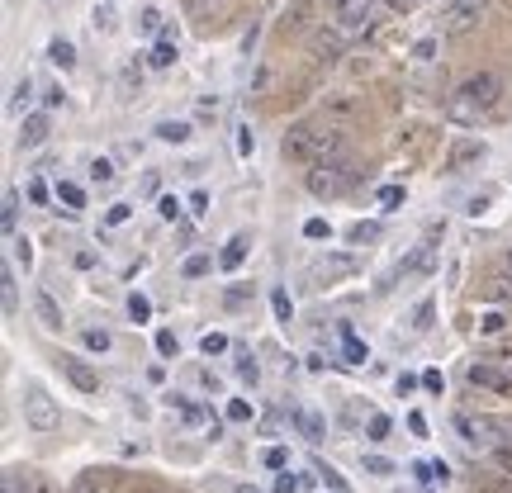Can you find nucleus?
<instances>
[{
    "instance_id": "obj_5",
    "label": "nucleus",
    "mask_w": 512,
    "mask_h": 493,
    "mask_svg": "<svg viewBox=\"0 0 512 493\" xmlns=\"http://www.w3.org/2000/svg\"><path fill=\"white\" fill-rule=\"evenodd\" d=\"M437 233H441V228L432 223V228H427V238H422L413 252L403 256V261H399V280H408V275H427L432 266H437Z\"/></svg>"
},
{
    "instance_id": "obj_12",
    "label": "nucleus",
    "mask_w": 512,
    "mask_h": 493,
    "mask_svg": "<svg viewBox=\"0 0 512 493\" xmlns=\"http://www.w3.org/2000/svg\"><path fill=\"white\" fill-rule=\"evenodd\" d=\"M465 86H470V95H475V100H479V105H484V110H494V105H498V95H503V81H498L494 72H479V76H470Z\"/></svg>"
},
{
    "instance_id": "obj_3",
    "label": "nucleus",
    "mask_w": 512,
    "mask_h": 493,
    "mask_svg": "<svg viewBox=\"0 0 512 493\" xmlns=\"http://www.w3.org/2000/svg\"><path fill=\"white\" fill-rule=\"evenodd\" d=\"M24 422H29L34 432H57L62 418H57V403L43 384H24Z\"/></svg>"
},
{
    "instance_id": "obj_32",
    "label": "nucleus",
    "mask_w": 512,
    "mask_h": 493,
    "mask_svg": "<svg viewBox=\"0 0 512 493\" xmlns=\"http://www.w3.org/2000/svg\"><path fill=\"white\" fill-rule=\"evenodd\" d=\"M479 328L489 332V337H498V332L508 328V318H503V313H484V318H479Z\"/></svg>"
},
{
    "instance_id": "obj_4",
    "label": "nucleus",
    "mask_w": 512,
    "mask_h": 493,
    "mask_svg": "<svg viewBox=\"0 0 512 493\" xmlns=\"http://www.w3.org/2000/svg\"><path fill=\"white\" fill-rule=\"evenodd\" d=\"M375 5L380 0H332V15L342 34H370L375 29Z\"/></svg>"
},
{
    "instance_id": "obj_7",
    "label": "nucleus",
    "mask_w": 512,
    "mask_h": 493,
    "mask_svg": "<svg viewBox=\"0 0 512 493\" xmlns=\"http://www.w3.org/2000/svg\"><path fill=\"white\" fill-rule=\"evenodd\" d=\"M484 114H489V110H484L475 95H470V86H456V91L446 95V119H451V124H465V128H470V124H479Z\"/></svg>"
},
{
    "instance_id": "obj_45",
    "label": "nucleus",
    "mask_w": 512,
    "mask_h": 493,
    "mask_svg": "<svg viewBox=\"0 0 512 493\" xmlns=\"http://www.w3.org/2000/svg\"><path fill=\"white\" fill-rule=\"evenodd\" d=\"M157 351H162V356H176V332H157Z\"/></svg>"
},
{
    "instance_id": "obj_31",
    "label": "nucleus",
    "mask_w": 512,
    "mask_h": 493,
    "mask_svg": "<svg viewBox=\"0 0 512 493\" xmlns=\"http://www.w3.org/2000/svg\"><path fill=\"white\" fill-rule=\"evenodd\" d=\"M375 238H380L375 223H356V228H351V242H356V247H361V242H375Z\"/></svg>"
},
{
    "instance_id": "obj_2",
    "label": "nucleus",
    "mask_w": 512,
    "mask_h": 493,
    "mask_svg": "<svg viewBox=\"0 0 512 493\" xmlns=\"http://www.w3.org/2000/svg\"><path fill=\"white\" fill-rule=\"evenodd\" d=\"M361 181V166L347 162V157H337V162H323L309 171V190L318 200H332V195H347L351 185Z\"/></svg>"
},
{
    "instance_id": "obj_20",
    "label": "nucleus",
    "mask_w": 512,
    "mask_h": 493,
    "mask_svg": "<svg viewBox=\"0 0 512 493\" xmlns=\"http://www.w3.org/2000/svg\"><path fill=\"white\" fill-rule=\"evenodd\" d=\"M81 342H86V351H100V356L114 347V337L105 328H86V332H81Z\"/></svg>"
},
{
    "instance_id": "obj_53",
    "label": "nucleus",
    "mask_w": 512,
    "mask_h": 493,
    "mask_svg": "<svg viewBox=\"0 0 512 493\" xmlns=\"http://www.w3.org/2000/svg\"><path fill=\"white\" fill-rule=\"evenodd\" d=\"M204 209H209V195H204V190H195V195H190V214H204Z\"/></svg>"
},
{
    "instance_id": "obj_60",
    "label": "nucleus",
    "mask_w": 512,
    "mask_h": 493,
    "mask_svg": "<svg viewBox=\"0 0 512 493\" xmlns=\"http://www.w3.org/2000/svg\"><path fill=\"white\" fill-rule=\"evenodd\" d=\"M233 493H261V489H256V484H238V489H233Z\"/></svg>"
},
{
    "instance_id": "obj_36",
    "label": "nucleus",
    "mask_w": 512,
    "mask_h": 493,
    "mask_svg": "<svg viewBox=\"0 0 512 493\" xmlns=\"http://www.w3.org/2000/svg\"><path fill=\"white\" fill-rule=\"evenodd\" d=\"M266 465H271V470H290V456H285V451H280V446H271V451H266Z\"/></svg>"
},
{
    "instance_id": "obj_54",
    "label": "nucleus",
    "mask_w": 512,
    "mask_h": 493,
    "mask_svg": "<svg viewBox=\"0 0 512 493\" xmlns=\"http://www.w3.org/2000/svg\"><path fill=\"white\" fill-rule=\"evenodd\" d=\"M408 427H413V437H427V418L422 413H408Z\"/></svg>"
},
{
    "instance_id": "obj_47",
    "label": "nucleus",
    "mask_w": 512,
    "mask_h": 493,
    "mask_svg": "<svg viewBox=\"0 0 512 493\" xmlns=\"http://www.w3.org/2000/svg\"><path fill=\"white\" fill-rule=\"evenodd\" d=\"M228 418H233V422H247V418H252V408H247L242 399H233V403H228Z\"/></svg>"
},
{
    "instance_id": "obj_21",
    "label": "nucleus",
    "mask_w": 512,
    "mask_h": 493,
    "mask_svg": "<svg viewBox=\"0 0 512 493\" xmlns=\"http://www.w3.org/2000/svg\"><path fill=\"white\" fill-rule=\"evenodd\" d=\"M57 200L67 204V214H76V209H81V204H86V195H81V185L62 181V185H57Z\"/></svg>"
},
{
    "instance_id": "obj_10",
    "label": "nucleus",
    "mask_w": 512,
    "mask_h": 493,
    "mask_svg": "<svg viewBox=\"0 0 512 493\" xmlns=\"http://www.w3.org/2000/svg\"><path fill=\"white\" fill-rule=\"evenodd\" d=\"M62 375H67V380H72L81 394H95V389H100V375H95V370L86 366L81 356H62Z\"/></svg>"
},
{
    "instance_id": "obj_52",
    "label": "nucleus",
    "mask_w": 512,
    "mask_h": 493,
    "mask_svg": "<svg viewBox=\"0 0 512 493\" xmlns=\"http://www.w3.org/2000/svg\"><path fill=\"white\" fill-rule=\"evenodd\" d=\"M29 95H34V81H29V76H24V81H19V86H15V105H24V100H29Z\"/></svg>"
},
{
    "instance_id": "obj_55",
    "label": "nucleus",
    "mask_w": 512,
    "mask_h": 493,
    "mask_svg": "<svg viewBox=\"0 0 512 493\" xmlns=\"http://www.w3.org/2000/svg\"><path fill=\"white\" fill-rule=\"evenodd\" d=\"M15 256H19V261H24V266L34 261V252H29V238H15Z\"/></svg>"
},
{
    "instance_id": "obj_14",
    "label": "nucleus",
    "mask_w": 512,
    "mask_h": 493,
    "mask_svg": "<svg viewBox=\"0 0 512 493\" xmlns=\"http://www.w3.org/2000/svg\"><path fill=\"white\" fill-rule=\"evenodd\" d=\"M290 422H294V427H299V432H304L309 441H323V437H328V427H323V418H318V413H309V408H294Z\"/></svg>"
},
{
    "instance_id": "obj_25",
    "label": "nucleus",
    "mask_w": 512,
    "mask_h": 493,
    "mask_svg": "<svg viewBox=\"0 0 512 493\" xmlns=\"http://www.w3.org/2000/svg\"><path fill=\"white\" fill-rule=\"evenodd\" d=\"M0 219H5V233H15V219H19V195L15 190H5V209H0Z\"/></svg>"
},
{
    "instance_id": "obj_61",
    "label": "nucleus",
    "mask_w": 512,
    "mask_h": 493,
    "mask_svg": "<svg viewBox=\"0 0 512 493\" xmlns=\"http://www.w3.org/2000/svg\"><path fill=\"white\" fill-rule=\"evenodd\" d=\"M508 271H512V247H508Z\"/></svg>"
},
{
    "instance_id": "obj_59",
    "label": "nucleus",
    "mask_w": 512,
    "mask_h": 493,
    "mask_svg": "<svg viewBox=\"0 0 512 493\" xmlns=\"http://www.w3.org/2000/svg\"><path fill=\"white\" fill-rule=\"evenodd\" d=\"M484 493H512V475L503 479V484H489V489H484Z\"/></svg>"
},
{
    "instance_id": "obj_17",
    "label": "nucleus",
    "mask_w": 512,
    "mask_h": 493,
    "mask_svg": "<svg viewBox=\"0 0 512 493\" xmlns=\"http://www.w3.org/2000/svg\"><path fill=\"white\" fill-rule=\"evenodd\" d=\"M48 62H57L62 72H72V67H76V48L67 43V38H53V43H48Z\"/></svg>"
},
{
    "instance_id": "obj_6",
    "label": "nucleus",
    "mask_w": 512,
    "mask_h": 493,
    "mask_svg": "<svg viewBox=\"0 0 512 493\" xmlns=\"http://www.w3.org/2000/svg\"><path fill=\"white\" fill-rule=\"evenodd\" d=\"M484 5H489V0H441L446 29H451V34H470L479 24V15H484Z\"/></svg>"
},
{
    "instance_id": "obj_8",
    "label": "nucleus",
    "mask_w": 512,
    "mask_h": 493,
    "mask_svg": "<svg viewBox=\"0 0 512 493\" xmlns=\"http://www.w3.org/2000/svg\"><path fill=\"white\" fill-rule=\"evenodd\" d=\"M470 375V384H479V389H498V394H512V375L503 366H494L489 356H479L475 366L465 370Z\"/></svg>"
},
{
    "instance_id": "obj_28",
    "label": "nucleus",
    "mask_w": 512,
    "mask_h": 493,
    "mask_svg": "<svg viewBox=\"0 0 512 493\" xmlns=\"http://www.w3.org/2000/svg\"><path fill=\"white\" fill-rule=\"evenodd\" d=\"M238 375H242V380H247V384H256V380H261V366H256V361H252V356H247V351H238Z\"/></svg>"
},
{
    "instance_id": "obj_37",
    "label": "nucleus",
    "mask_w": 512,
    "mask_h": 493,
    "mask_svg": "<svg viewBox=\"0 0 512 493\" xmlns=\"http://www.w3.org/2000/svg\"><path fill=\"white\" fill-rule=\"evenodd\" d=\"M370 437L375 441L389 437V418H384V413H370Z\"/></svg>"
},
{
    "instance_id": "obj_27",
    "label": "nucleus",
    "mask_w": 512,
    "mask_h": 493,
    "mask_svg": "<svg viewBox=\"0 0 512 493\" xmlns=\"http://www.w3.org/2000/svg\"><path fill=\"white\" fill-rule=\"evenodd\" d=\"M271 309H275V318H280V323H290V318H294L290 294H285V290H275V294H271Z\"/></svg>"
},
{
    "instance_id": "obj_16",
    "label": "nucleus",
    "mask_w": 512,
    "mask_h": 493,
    "mask_svg": "<svg viewBox=\"0 0 512 493\" xmlns=\"http://www.w3.org/2000/svg\"><path fill=\"white\" fill-rule=\"evenodd\" d=\"M242 261H247V238H228V247L219 252V266L223 271H238Z\"/></svg>"
},
{
    "instance_id": "obj_26",
    "label": "nucleus",
    "mask_w": 512,
    "mask_h": 493,
    "mask_svg": "<svg viewBox=\"0 0 512 493\" xmlns=\"http://www.w3.org/2000/svg\"><path fill=\"white\" fill-rule=\"evenodd\" d=\"M128 318H133V323H147V318H152V304H147L143 294H133V299H128Z\"/></svg>"
},
{
    "instance_id": "obj_49",
    "label": "nucleus",
    "mask_w": 512,
    "mask_h": 493,
    "mask_svg": "<svg viewBox=\"0 0 512 493\" xmlns=\"http://www.w3.org/2000/svg\"><path fill=\"white\" fill-rule=\"evenodd\" d=\"M143 29L147 34H157V29H162V10H143Z\"/></svg>"
},
{
    "instance_id": "obj_35",
    "label": "nucleus",
    "mask_w": 512,
    "mask_h": 493,
    "mask_svg": "<svg viewBox=\"0 0 512 493\" xmlns=\"http://www.w3.org/2000/svg\"><path fill=\"white\" fill-rule=\"evenodd\" d=\"M413 328H418V332L432 328V299H427V304H418V313H413Z\"/></svg>"
},
{
    "instance_id": "obj_40",
    "label": "nucleus",
    "mask_w": 512,
    "mask_h": 493,
    "mask_svg": "<svg viewBox=\"0 0 512 493\" xmlns=\"http://www.w3.org/2000/svg\"><path fill=\"white\" fill-rule=\"evenodd\" d=\"M380 204H384V209H394V204H403V190H399V185H384V190H380Z\"/></svg>"
},
{
    "instance_id": "obj_9",
    "label": "nucleus",
    "mask_w": 512,
    "mask_h": 493,
    "mask_svg": "<svg viewBox=\"0 0 512 493\" xmlns=\"http://www.w3.org/2000/svg\"><path fill=\"white\" fill-rule=\"evenodd\" d=\"M479 162H484V143H479V138H456L451 152H446V171H451V176H460L465 166H479Z\"/></svg>"
},
{
    "instance_id": "obj_29",
    "label": "nucleus",
    "mask_w": 512,
    "mask_h": 493,
    "mask_svg": "<svg viewBox=\"0 0 512 493\" xmlns=\"http://www.w3.org/2000/svg\"><path fill=\"white\" fill-rule=\"evenodd\" d=\"M0 294H5V313H15L19 304H15V275L10 271H0Z\"/></svg>"
},
{
    "instance_id": "obj_41",
    "label": "nucleus",
    "mask_w": 512,
    "mask_h": 493,
    "mask_svg": "<svg viewBox=\"0 0 512 493\" xmlns=\"http://www.w3.org/2000/svg\"><path fill=\"white\" fill-rule=\"evenodd\" d=\"M275 493H299V479H294L290 470H280V479H275Z\"/></svg>"
},
{
    "instance_id": "obj_34",
    "label": "nucleus",
    "mask_w": 512,
    "mask_h": 493,
    "mask_svg": "<svg viewBox=\"0 0 512 493\" xmlns=\"http://www.w3.org/2000/svg\"><path fill=\"white\" fill-rule=\"evenodd\" d=\"M328 233H332V228L323 219H309V223H304V238H313V242H323Z\"/></svg>"
},
{
    "instance_id": "obj_1",
    "label": "nucleus",
    "mask_w": 512,
    "mask_h": 493,
    "mask_svg": "<svg viewBox=\"0 0 512 493\" xmlns=\"http://www.w3.org/2000/svg\"><path fill=\"white\" fill-rule=\"evenodd\" d=\"M342 147H347V138H342L332 124H294L290 133H285V157L299 162V166L337 162Z\"/></svg>"
},
{
    "instance_id": "obj_50",
    "label": "nucleus",
    "mask_w": 512,
    "mask_h": 493,
    "mask_svg": "<svg viewBox=\"0 0 512 493\" xmlns=\"http://www.w3.org/2000/svg\"><path fill=\"white\" fill-rule=\"evenodd\" d=\"M157 209H162V219H181V200H171V195H166Z\"/></svg>"
},
{
    "instance_id": "obj_13",
    "label": "nucleus",
    "mask_w": 512,
    "mask_h": 493,
    "mask_svg": "<svg viewBox=\"0 0 512 493\" xmlns=\"http://www.w3.org/2000/svg\"><path fill=\"white\" fill-rule=\"evenodd\" d=\"M34 313H38V323H43V328H67V318H62V309H57V299L48 290H38L34 294Z\"/></svg>"
},
{
    "instance_id": "obj_30",
    "label": "nucleus",
    "mask_w": 512,
    "mask_h": 493,
    "mask_svg": "<svg viewBox=\"0 0 512 493\" xmlns=\"http://www.w3.org/2000/svg\"><path fill=\"white\" fill-rule=\"evenodd\" d=\"M91 181L95 185H114V166L100 157V162H91Z\"/></svg>"
},
{
    "instance_id": "obj_43",
    "label": "nucleus",
    "mask_w": 512,
    "mask_h": 493,
    "mask_svg": "<svg viewBox=\"0 0 512 493\" xmlns=\"http://www.w3.org/2000/svg\"><path fill=\"white\" fill-rule=\"evenodd\" d=\"M432 53H437V38H422L418 48H413V57H418V62H432Z\"/></svg>"
},
{
    "instance_id": "obj_23",
    "label": "nucleus",
    "mask_w": 512,
    "mask_h": 493,
    "mask_svg": "<svg viewBox=\"0 0 512 493\" xmlns=\"http://www.w3.org/2000/svg\"><path fill=\"white\" fill-rule=\"evenodd\" d=\"M171 408H176V413H181L185 422H204V408H200V403L181 399V394H171Z\"/></svg>"
},
{
    "instance_id": "obj_39",
    "label": "nucleus",
    "mask_w": 512,
    "mask_h": 493,
    "mask_svg": "<svg viewBox=\"0 0 512 493\" xmlns=\"http://www.w3.org/2000/svg\"><path fill=\"white\" fill-rule=\"evenodd\" d=\"M342 347H347V356H351V361H366V347H361V342H356L351 332H342Z\"/></svg>"
},
{
    "instance_id": "obj_48",
    "label": "nucleus",
    "mask_w": 512,
    "mask_h": 493,
    "mask_svg": "<svg viewBox=\"0 0 512 493\" xmlns=\"http://www.w3.org/2000/svg\"><path fill=\"white\" fill-rule=\"evenodd\" d=\"M0 493H29V479H19V475H5V489Z\"/></svg>"
},
{
    "instance_id": "obj_11",
    "label": "nucleus",
    "mask_w": 512,
    "mask_h": 493,
    "mask_svg": "<svg viewBox=\"0 0 512 493\" xmlns=\"http://www.w3.org/2000/svg\"><path fill=\"white\" fill-rule=\"evenodd\" d=\"M48 133H53V119H48V114H29L24 128H19V147H24V152H34V147L48 143Z\"/></svg>"
},
{
    "instance_id": "obj_44",
    "label": "nucleus",
    "mask_w": 512,
    "mask_h": 493,
    "mask_svg": "<svg viewBox=\"0 0 512 493\" xmlns=\"http://www.w3.org/2000/svg\"><path fill=\"white\" fill-rule=\"evenodd\" d=\"M204 271H209V256H190V261H185V275H190V280L204 275Z\"/></svg>"
},
{
    "instance_id": "obj_22",
    "label": "nucleus",
    "mask_w": 512,
    "mask_h": 493,
    "mask_svg": "<svg viewBox=\"0 0 512 493\" xmlns=\"http://www.w3.org/2000/svg\"><path fill=\"white\" fill-rule=\"evenodd\" d=\"M157 138H162V143H185V138H190V124H185V119H176V124H157Z\"/></svg>"
},
{
    "instance_id": "obj_56",
    "label": "nucleus",
    "mask_w": 512,
    "mask_h": 493,
    "mask_svg": "<svg viewBox=\"0 0 512 493\" xmlns=\"http://www.w3.org/2000/svg\"><path fill=\"white\" fill-rule=\"evenodd\" d=\"M489 361H494V366H503V370H508V375H512V351H494Z\"/></svg>"
},
{
    "instance_id": "obj_33",
    "label": "nucleus",
    "mask_w": 512,
    "mask_h": 493,
    "mask_svg": "<svg viewBox=\"0 0 512 493\" xmlns=\"http://www.w3.org/2000/svg\"><path fill=\"white\" fill-rule=\"evenodd\" d=\"M171 62H176V48H171V43H157V48H152V67H171Z\"/></svg>"
},
{
    "instance_id": "obj_51",
    "label": "nucleus",
    "mask_w": 512,
    "mask_h": 493,
    "mask_svg": "<svg viewBox=\"0 0 512 493\" xmlns=\"http://www.w3.org/2000/svg\"><path fill=\"white\" fill-rule=\"evenodd\" d=\"M366 470H370V475H389L394 465H389V460H380V456H370V460H366Z\"/></svg>"
},
{
    "instance_id": "obj_38",
    "label": "nucleus",
    "mask_w": 512,
    "mask_h": 493,
    "mask_svg": "<svg viewBox=\"0 0 512 493\" xmlns=\"http://www.w3.org/2000/svg\"><path fill=\"white\" fill-rule=\"evenodd\" d=\"M489 299H512V280H503V275L489 280Z\"/></svg>"
},
{
    "instance_id": "obj_15",
    "label": "nucleus",
    "mask_w": 512,
    "mask_h": 493,
    "mask_svg": "<svg viewBox=\"0 0 512 493\" xmlns=\"http://www.w3.org/2000/svg\"><path fill=\"white\" fill-rule=\"evenodd\" d=\"M475 427H479V432H484V437L503 441V446H508V451H512V418H489V413H484V418H479Z\"/></svg>"
},
{
    "instance_id": "obj_42",
    "label": "nucleus",
    "mask_w": 512,
    "mask_h": 493,
    "mask_svg": "<svg viewBox=\"0 0 512 493\" xmlns=\"http://www.w3.org/2000/svg\"><path fill=\"white\" fill-rule=\"evenodd\" d=\"M95 29H100V34H110V29H114V10H110V5H105V10H95Z\"/></svg>"
},
{
    "instance_id": "obj_57",
    "label": "nucleus",
    "mask_w": 512,
    "mask_h": 493,
    "mask_svg": "<svg viewBox=\"0 0 512 493\" xmlns=\"http://www.w3.org/2000/svg\"><path fill=\"white\" fill-rule=\"evenodd\" d=\"M29 200H34V204H43V200H48V190H43V181H34V185H29Z\"/></svg>"
},
{
    "instance_id": "obj_46",
    "label": "nucleus",
    "mask_w": 512,
    "mask_h": 493,
    "mask_svg": "<svg viewBox=\"0 0 512 493\" xmlns=\"http://www.w3.org/2000/svg\"><path fill=\"white\" fill-rule=\"evenodd\" d=\"M72 493H100V479H95V475H81L72 484Z\"/></svg>"
},
{
    "instance_id": "obj_18",
    "label": "nucleus",
    "mask_w": 512,
    "mask_h": 493,
    "mask_svg": "<svg viewBox=\"0 0 512 493\" xmlns=\"http://www.w3.org/2000/svg\"><path fill=\"white\" fill-rule=\"evenodd\" d=\"M313 53H318V62H337V57H342V38H337V34H318V38H313Z\"/></svg>"
},
{
    "instance_id": "obj_58",
    "label": "nucleus",
    "mask_w": 512,
    "mask_h": 493,
    "mask_svg": "<svg viewBox=\"0 0 512 493\" xmlns=\"http://www.w3.org/2000/svg\"><path fill=\"white\" fill-rule=\"evenodd\" d=\"M384 5H389V10H399V15H408V10H413V0H384Z\"/></svg>"
},
{
    "instance_id": "obj_24",
    "label": "nucleus",
    "mask_w": 512,
    "mask_h": 493,
    "mask_svg": "<svg viewBox=\"0 0 512 493\" xmlns=\"http://www.w3.org/2000/svg\"><path fill=\"white\" fill-rule=\"evenodd\" d=\"M200 351H204V356H223V351H228V337H223V332H204Z\"/></svg>"
},
{
    "instance_id": "obj_19",
    "label": "nucleus",
    "mask_w": 512,
    "mask_h": 493,
    "mask_svg": "<svg viewBox=\"0 0 512 493\" xmlns=\"http://www.w3.org/2000/svg\"><path fill=\"white\" fill-rule=\"evenodd\" d=\"M347 271H356V261H351V256H332V261L323 256V261L313 266V275H328V280L332 275H347Z\"/></svg>"
}]
</instances>
